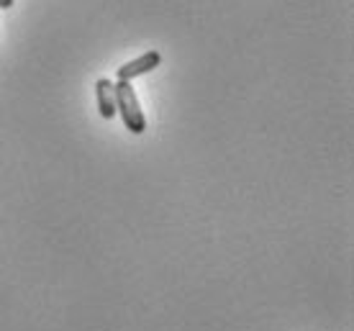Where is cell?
Returning <instances> with one entry per match:
<instances>
[{"mask_svg":"<svg viewBox=\"0 0 354 331\" xmlns=\"http://www.w3.org/2000/svg\"><path fill=\"white\" fill-rule=\"evenodd\" d=\"M115 113H121L124 126L131 134L147 131V118H144V111L139 106V98H136V90L131 82H115Z\"/></svg>","mask_w":354,"mask_h":331,"instance_id":"obj_1","label":"cell"},{"mask_svg":"<svg viewBox=\"0 0 354 331\" xmlns=\"http://www.w3.org/2000/svg\"><path fill=\"white\" fill-rule=\"evenodd\" d=\"M162 62V54L160 52H147L142 57H136L131 62H126L124 67H118V80L131 82L133 77H142L147 72H151L154 67H160Z\"/></svg>","mask_w":354,"mask_h":331,"instance_id":"obj_2","label":"cell"},{"mask_svg":"<svg viewBox=\"0 0 354 331\" xmlns=\"http://www.w3.org/2000/svg\"><path fill=\"white\" fill-rule=\"evenodd\" d=\"M95 93H97V111H100V116L106 118H113L115 116V85L108 77H100L95 82Z\"/></svg>","mask_w":354,"mask_h":331,"instance_id":"obj_3","label":"cell"},{"mask_svg":"<svg viewBox=\"0 0 354 331\" xmlns=\"http://www.w3.org/2000/svg\"><path fill=\"white\" fill-rule=\"evenodd\" d=\"M10 6H13V0H0V10L10 8Z\"/></svg>","mask_w":354,"mask_h":331,"instance_id":"obj_4","label":"cell"}]
</instances>
